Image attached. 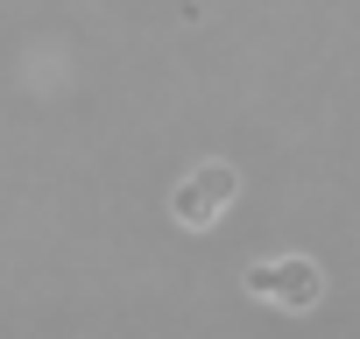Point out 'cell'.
Wrapping results in <instances>:
<instances>
[{
	"mask_svg": "<svg viewBox=\"0 0 360 339\" xmlns=\"http://www.w3.org/2000/svg\"><path fill=\"white\" fill-rule=\"evenodd\" d=\"M233 198H240L233 162H198V170H184V177H176V191H169V219L184 226V234H212V226L226 219Z\"/></svg>",
	"mask_w": 360,
	"mask_h": 339,
	"instance_id": "cell-1",
	"label": "cell"
},
{
	"mask_svg": "<svg viewBox=\"0 0 360 339\" xmlns=\"http://www.w3.org/2000/svg\"><path fill=\"white\" fill-rule=\"evenodd\" d=\"M248 297H262L276 311H311L325 297V269L311 255H269V262L248 269Z\"/></svg>",
	"mask_w": 360,
	"mask_h": 339,
	"instance_id": "cell-2",
	"label": "cell"
}]
</instances>
